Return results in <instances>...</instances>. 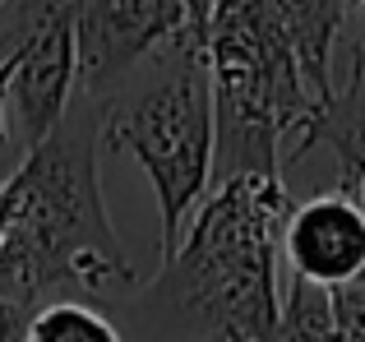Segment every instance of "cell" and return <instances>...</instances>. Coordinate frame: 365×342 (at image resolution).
<instances>
[{"label":"cell","instance_id":"7c38bea8","mask_svg":"<svg viewBox=\"0 0 365 342\" xmlns=\"http://www.w3.org/2000/svg\"><path fill=\"white\" fill-rule=\"evenodd\" d=\"M333 328L338 338H365V264L351 278L333 282Z\"/></svg>","mask_w":365,"mask_h":342},{"label":"cell","instance_id":"9a60e30c","mask_svg":"<svg viewBox=\"0 0 365 342\" xmlns=\"http://www.w3.org/2000/svg\"><path fill=\"white\" fill-rule=\"evenodd\" d=\"M14 227V190H9V176H0V241Z\"/></svg>","mask_w":365,"mask_h":342},{"label":"cell","instance_id":"277c9868","mask_svg":"<svg viewBox=\"0 0 365 342\" xmlns=\"http://www.w3.org/2000/svg\"><path fill=\"white\" fill-rule=\"evenodd\" d=\"M102 144L130 153L158 199V250L171 254L185 217L213 185V83L204 61V33L195 24L143 56L98 102Z\"/></svg>","mask_w":365,"mask_h":342},{"label":"cell","instance_id":"6da1fadb","mask_svg":"<svg viewBox=\"0 0 365 342\" xmlns=\"http://www.w3.org/2000/svg\"><path fill=\"white\" fill-rule=\"evenodd\" d=\"M292 204L287 176L241 171L213 180L185 217L176 250L162 254L158 278L134 296L125 333L204 342L277 338V269Z\"/></svg>","mask_w":365,"mask_h":342},{"label":"cell","instance_id":"30bf717a","mask_svg":"<svg viewBox=\"0 0 365 342\" xmlns=\"http://www.w3.org/2000/svg\"><path fill=\"white\" fill-rule=\"evenodd\" d=\"M125 328L107 319L98 306L74 296H51L28 315L24 342H120Z\"/></svg>","mask_w":365,"mask_h":342},{"label":"cell","instance_id":"5bb4252c","mask_svg":"<svg viewBox=\"0 0 365 342\" xmlns=\"http://www.w3.org/2000/svg\"><path fill=\"white\" fill-rule=\"evenodd\" d=\"M5 79H9V65L0 61V167L9 162V153H14V139H9V116H5Z\"/></svg>","mask_w":365,"mask_h":342},{"label":"cell","instance_id":"9c48e42d","mask_svg":"<svg viewBox=\"0 0 365 342\" xmlns=\"http://www.w3.org/2000/svg\"><path fill=\"white\" fill-rule=\"evenodd\" d=\"M273 9L282 19L287 37H292L296 56H301L305 83L324 102L333 93V51L347 33L351 0H273Z\"/></svg>","mask_w":365,"mask_h":342},{"label":"cell","instance_id":"52a82bcc","mask_svg":"<svg viewBox=\"0 0 365 342\" xmlns=\"http://www.w3.org/2000/svg\"><path fill=\"white\" fill-rule=\"evenodd\" d=\"M282 264L314 282H342L365 264V208L347 190L296 199L282 222Z\"/></svg>","mask_w":365,"mask_h":342},{"label":"cell","instance_id":"8fae6325","mask_svg":"<svg viewBox=\"0 0 365 342\" xmlns=\"http://www.w3.org/2000/svg\"><path fill=\"white\" fill-rule=\"evenodd\" d=\"M277 338H338L329 282L287 269V291L277 296Z\"/></svg>","mask_w":365,"mask_h":342},{"label":"cell","instance_id":"4fadbf2b","mask_svg":"<svg viewBox=\"0 0 365 342\" xmlns=\"http://www.w3.org/2000/svg\"><path fill=\"white\" fill-rule=\"evenodd\" d=\"M24 328H28V315L9 301H0V342H24Z\"/></svg>","mask_w":365,"mask_h":342},{"label":"cell","instance_id":"ac0fdd59","mask_svg":"<svg viewBox=\"0 0 365 342\" xmlns=\"http://www.w3.org/2000/svg\"><path fill=\"white\" fill-rule=\"evenodd\" d=\"M361 5H365V0H361Z\"/></svg>","mask_w":365,"mask_h":342},{"label":"cell","instance_id":"7a4b0ae2","mask_svg":"<svg viewBox=\"0 0 365 342\" xmlns=\"http://www.w3.org/2000/svg\"><path fill=\"white\" fill-rule=\"evenodd\" d=\"M102 107L74 88L51 135L9 171L14 227L0 241V301L33 315L61 291L134 287V264L102 204Z\"/></svg>","mask_w":365,"mask_h":342},{"label":"cell","instance_id":"ba28073f","mask_svg":"<svg viewBox=\"0 0 365 342\" xmlns=\"http://www.w3.org/2000/svg\"><path fill=\"white\" fill-rule=\"evenodd\" d=\"M329 153L338 167V190L356 185L365 167V42H351V70L347 83H333V93L319 102V111L310 116V125L301 130V139L292 144V153L282 157V176L292 167H301L310 153Z\"/></svg>","mask_w":365,"mask_h":342},{"label":"cell","instance_id":"8992f818","mask_svg":"<svg viewBox=\"0 0 365 342\" xmlns=\"http://www.w3.org/2000/svg\"><path fill=\"white\" fill-rule=\"evenodd\" d=\"M5 116L14 153L24 157L37 139L51 135V125L65 116L74 98V14H51L19 37V46L5 56Z\"/></svg>","mask_w":365,"mask_h":342},{"label":"cell","instance_id":"e0dca14e","mask_svg":"<svg viewBox=\"0 0 365 342\" xmlns=\"http://www.w3.org/2000/svg\"><path fill=\"white\" fill-rule=\"evenodd\" d=\"M0 5H5V0H0Z\"/></svg>","mask_w":365,"mask_h":342},{"label":"cell","instance_id":"3957f363","mask_svg":"<svg viewBox=\"0 0 365 342\" xmlns=\"http://www.w3.org/2000/svg\"><path fill=\"white\" fill-rule=\"evenodd\" d=\"M199 33L213 83V180L241 171L282 176V157L319 98L273 0H217Z\"/></svg>","mask_w":365,"mask_h":342},{"label":"cell","instance_id":"2e32d148","mask_svg":"<svg viewBox=\"0 0 365 342\" xmlns=\"http://www.w3.org/2000/svg\"><path fill=\"white\" fill-rule=\"evenodd\" d=\"M351 195L361 199V208H365V167H361V176H356V185H351Z\"/></svg>","mask_w":365,"mask_h":342},{"label":"cell","instance_id":"5b68a950","mask_svg":"<svg viewBox=\"0 0 365 342\" xmlns=\"http://www.w3.org/2000/svg\"><path fill=\"white\" fill-rule=\"evenodd\" d=\"M180 28L185 0H74V88L102 102Z\"/></svg>","mask_w":365,"mask_h":342}]
</instances>
